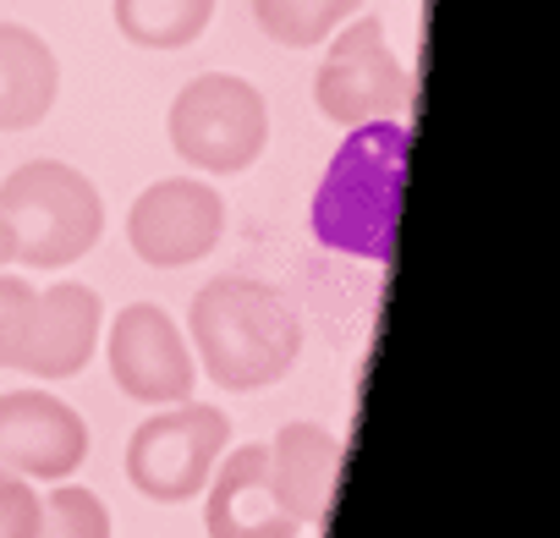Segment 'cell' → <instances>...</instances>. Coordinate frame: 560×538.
<instances>
[{"label":"cell","instance_id":"cell-1","mask_svg":"<svg viewBox=\"0 0 560 538\" xmlns=\"http://www.w3.org/2000/svg\"><path fill=\"white\" fill-rule=\"evenodd\" d=\"M187 347L192 363L220 390H269L298 369L303 319L275 286L253 276H214L192 292L187 308Z\"/></svg>","mask_w":560,"mask_h":538},{"label":"cell","instance_id":"cell-2","mask_svg":"<svg viewBox=\"0 0 560 538\" xmlns=\"http://www.w3.org/2000/svg\"><path fill=\"white\" fill-rule=\"evenodd\" d=\"M407 121H363L347 132V143L330 154L308 225L319 247L390 264L396 258V225L407 198Z\"/></svg>","mask_w":560,"mask_h":538},{"label":"cell","instance_id":"cell-3","mask_svg":"<svg viewBox=\"0 0 560 538\" xmlns=\"http://www.w3.org/2000/svg\"><path fill=\"white\" fill-rule=\"evenodd\" d=\"M0 220L12 225L18 258L39 276L67 269L94 253L105 236V198L100 187L67 160H28L0 182Z\"/></svg>","mask_w":560,"mask_h":538},{"label":"cell","instance_id":"cell-4","mask_svg":"<svg viewBox=\"0 0 560 538\" xmlns=\"http://www.w3.org/2000/svg\"><path fill=\"white\" fill-rule=\"evenodd\" d=\"M165 138H171V149L192 171H203V176H236L269 143V105H264V94L247 78H236V72H203V78H192L171 100Z\"/></svg>","mask_w":560,"mask_h":538},{"label":"cell","instance_id":"cell-5","mask_svg":"<svg viewBox=\"0 0 560 538\" xmlns=\"http://www.w3.org/2000/svg\"><path fill=\"white\" fill-rule=\"evenodd\" d=\"M225 451H231V418L203 401H176L132 429L127 483L154 505H182V500L203 494V483Z\"/></svg>","mask_w":560,"mask_h":538},{"label":"cell","instance_id":"cell-6","mask_svg":"<svg viewBox=\"0 0 560 538\" xmlns=\"http://www.w3.org/2000/svg\"><path fill=\"white\" fill-rule=\"evenodd\" d=\"M314 100L325 110V121L336 127H363V121H401V110L412 105V78L401 67V56L385 45L380 17H352L330 34V50L314 72Z\"/></svg>","mask_w":560,"mask_h":538},{"label":"cell","instance_id":"cell-7","mask_svg":"<svg viewBox=\"0 0 560 538\" xmlns=\"http://www.w3.org/2000/svg\"><path fill=\"white\" fill-rule=\"evenodd\" d=\"M225 203L198 176H165L143 187L127 209V242L149 269H187L220 247Z\"/></svg>","mask_w":560,"mask_h":538},{"label":"cell","instance_id":"cell-8","mask_svg":"<svg viewBox=\"0 0 560 538\" xmlns=\"http://www.w3.org/2000/svg\"><path fill=\"white\" fill-rule=\"evenodd\" d=\"M105 358H110V379L121 385V396L143 401V407H176L192 401L198 385V363L187 336L176 330V319L160 303H132L110 319L105 336Z\"/></svg>","mask_w":560,"mask_h":538},{"label":"cell","instance_id":"cell-9","mask_svg":"<svg viewBox=\"0 0 560 538\" xmlns=\"http://www.w3.org/2000/svg\"><path fill=\"white\" fill-rule=\"evenodd\" d=\"M89 461V423L45 390L0 396V467L28 483H67Z\"/></svg>","mask_w":560,"mask_h":538},{"label":"cell","instance_id":"cell-10","mask_svg":"<svg viewBox=\"0 0 560 538\" xmlns=\"http://www.w3.org/2000/svg\"><path fill=\"white\" fill-rule=\"evenodd\" d=\"M100 319H105L100 292L83 286V281H56V286L34 292L7 369H23L34 379H72V374H83L94 347H100Z\"/></svg>","mask_w":560,"mask_h":538},{"label":"cell","instance_id":"cell-11","mask_svg":"<svg viewBox=\"0 0 560 538\" xmlns=\"http://www.w3.org/2000/svg\"><path fill=\"white\" fill-rule=\"evenodd\" d=\"M264 445L225 451L203 483V533L209 538H298L303 527L275 505Z\"/></svg>","mask_w":560,"mask_h":538},{"label":"cell","instance_id":"cell-12","mask_svg":"<svg viewBox=\"0 0 560 538\" xmlns=\"http://www.w3.org/2000/svg\"><path fill=\"white\" fill-rule=\"evenodd\" d=\"M264 472H269V494L298 527H319L330 511V489L341 472V445L325 423H287L275 434V445H264Z\"/></svg>","mask_w":560,"mask_h":538},{"label":"cell","instance_id":"cell-13","mask_svg":"<svg viewBox=\"0 0 560 538\" xmlns=\"http://www.w3.org/2000/svg\"><path fill=\"white\" fill-rule=\"evenodd\" d=\"M56 94H61L56 50L23 23H0V132L39 127Z\"/></svg>","mask_w":560,"mask_h":538},{"label":"cell","instance_id":"cell-14","mask_svg":"<svg viewBox=\"0 0 560 538\" xmlns=\"http://www.w3.org/2000/svg\"><path fill=\"white\" fill-rule=\"evenodd\" d=\"M110 17H116L127 45L154 50V56H176L209 34L214 0H110Z\"/></svg>","mask_w":560,"mask_h":538},{"label":"cell","instance_id":"cell-15","mask_svg":"<svg viewBox=\"0 0 560 538\" xmlns=\"http://www.w3.org/2000/svg\"><path fill=\"white\" fill-rule=\"evenodd\" d=\"M358 12H363V0H253V23L280 50H314Z\"/></svg>","mask_w":560,"mask_h":538},{"label":"cell","instance_id":"cell-16","mask_svg":"<svg viewBox=\"0 0 560 538\" xmlns=\"http://www.w3.org/2000/svg\"><path fill=\"white\" fill-rule=\"evenodd\" d=\"M34 538H110V511L83 483H56L39 494V533Z\"/></svg>","mask_w":560,"mask_h":538},{"label":"cell","instance_id":"cell-17","mask_svg":"<svg viewBox=\"0 0 560 538\" xmlns=\"http://www.w3.org/2000/svg\"><path fill=\"white\" fill-rule=\"evenodd\" d=\"M39 533V494L28 478L0 467V538H34Z\"/></svg>","mask_w":560,"mask_h":538},{"label":"cell","instance_id":"cell-18","mask_svg":"<svg viewBox=\"0 0 560 538\" xmlns=\"http://www.w3.org/2000/svg\"><path fill=\"white\" fill-rule=\"evenodd\" d=\"M28 303H34V286L23 276H0V369H7V358H12V341L23 330Z\"/></svg>","mask_w":560,"mask_h":538},{"label":"cell","instance_id":"cell-19","mask_svg":"<svg viewBox=\"0 0 560 538\" xmlns=\"http://www.w3.org/2000/svg\"><path fill=\"white\" fill-rule=\"evenodd\" d=\"M18 258V242H12V225L0 220V264H12Z\"/></svg>","mask_w":560,"mask_h":538}]
</instances>
